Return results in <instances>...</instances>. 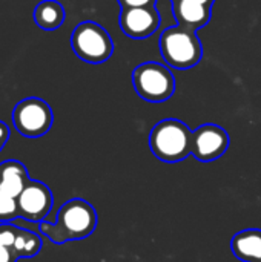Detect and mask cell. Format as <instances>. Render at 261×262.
<instances>
[{
  "mask_svg": "<svg viewBox=\"0 0 261 262\" xmlns=\"http://www.w3.org/2000/svg\"><path fill=\"white\" fill-rule=\"evenodd\" d=\"M9 135H11V130H9L8 124H6L5 121L0 120V152H2V149L5 147V144L8 143Z\"/></svg>",
  "mask_w": 261,
  "mask_h": 262,
  "instance_id": "ac0fdd59",
  "label": "cell"
},
{
  "mask_svg": "<svg viewBox=\"0 0 261 262\" xmlns=\"http://www.w3.org/2000/svg\"><path fill=\"white\" fill-rule=\"evenodd\" d=\"M149 147L160 161H183L191 155L192 130L177 118L162 120L149 134Z\"/></svg>",
  "mask_w": 261,
  "mask_h": 262,
  "instance_id": "7a4b0ae2",
  "label": "cell"
},
{
  "mask_svg": "<svg viewBox=\"0 0 261 262\" xmlns=\"http://www.w3.org/2000/svg\"><path fill=\"white\" fill-rule=\"evenodd\" d=\"M118 21L122 31L128 37L134 40H143L151 37L158 29L162 17L155 6L122 8Z\"/></svg>",
  "mask_w": 261,
  "mask_h": 262,
  "instance_id": "9c48e42d",
  "label": "cell"
},
{
  "mask_svg": "<svg viewBox=\"0 0 261 262\" xmlns=\"http://www.w3.org/2000/svg\"><path fill=\"white\" fill-rule=\"evenodd\" d=\"M18 216L17 200L0 192V223H9Z\"/></svg>",
  "mask_w": 261,
  "mask_h": 262,
  "instance_id": "9a60e30c",
  "label": "cell"
},
{
  "mask_svg": "<svg viewBox=\"0 0 261 262\" xmlns=\"http://www.w3.org/2000/svg\"><path fill=\"white\" fill-rule=\"evenodd\" d=\"M28 181V170L20 161L8 160L0 163V192L17 200Z\"/></svg>",
  "mask_w": 261,
  "mask_h": 262,
  "instance_id": "7c38bea8",
  "label": "cell"
},
{
  "mask_svg": "<svg viewBox=\"0 0 261 262\" xmlns=\"http://www.w3.org/2000/svg\"><path fill=\"white\" fill-rule=\"evenodd\" d=\"M231 250L242 262H261L260 229H246L235 233L231 241Z\"/></svg>",
  "mask_w": 261,
  "mask_h": 262,
  "instance_id": "8fae6325",
  "label": "cell"
},
{
  "mask_svg": "<svg viewBox=\"0 0 261 262\" xmlns=\"http://www.w3.org/2000/svg\"><path fill=\"white\" fill-rule=\"evenodd\" d=\"M171 3L178 26H183L191 31H197L206 26L211 20V6L208 5L188 2V0H172Z\"/></svg>",
  "mask_w": 261,
  "mask_h": 262,
  "instance_id": "30bf717a",
  "label": "cell"
},
{
  "mask_svg": "<svg viewBox=\"0 0 261 262\" xmlns=\"http://www.w3.org/2000/svg\"><path fill=\"white\" fill-rule=\"evenodd\" d=\"M229 147V135L218 124H202L192 132V149L194 155L202 163H211L226 154Z\"/></svg>",
  "mask_w": 261,
  "mask_h": 262,
  "instance_id": "52a82bcc",
  "label": "cell"
},
{
  "mask_svg": "<svg viewBox=\"0 0 261 262\" xmlns=\"http://www.w3.org/2000/svg\"><path fill=\"white\" fill-rule=\"evenodd\" d=\"M172 2V0H171ZM188 2H197V3H203V5H208V6H212V3L215 0H188Z\"/></svg>",
  "mask_w": 261,
  "mask_h": 262,
  "instance_id": "ffe728a7",
  "label": "cell"
},
{
  "mask_svg": "<svg viewBox=\"0 0 261 262\" xmlns=\"http://www.w3.org/2000/svg\"><path fill=\"white\" fill-rule=\"evenodd\" d=\"M34 21L43 31H55L65 21V8L57 0H42L34 8Z\"/></svg>",
  "mask_w": 261,
  "mask_h": 262,
  "instance_id": "4fadbf2b",
  "label": "cell"
},
{
  "mask_svg": "<svg viewBox=\"0 0 261 262\" xmlns=\"http://www.w3.org/2000/svg\"><path fill=\"white\" fill-rule=\"evenodd\" d=\"M122 8H140V6H154L155 0H118Z\"/></svg>",
  "mask_w": 261,
  "mask_h": 262,
  "instance_id": "e0dca14e",
  "label": "cell"
},
{
  "mask_svg": "<svg viewBox=\"0 0 261 262\" xmlns=\"http://www.w3.org/2000/svg\"><path fill=\"white\" fill-rule=\"evenodd\" d=\"M158 48L163 60L175 69H191L203 57V46L195 31L183 26L165 29L160 35Z\"/></svg>",
  "mask_w": 261,
  "mask_h": 262,
  "instance_id": "3957f363",
  "label": "cell"
},
{
  "mask_svg": "<svg viewBox=\"0 0 261 262\" xmlns=\"http://www.w3.org/2000/svg\"><path fill=\"white\" fill-rule=\"evenodd\" d=\"M54 121L51 106L38 98L28 97L20 100L12 111V124L15 130L26 138H38L49 132Z\"/></svg>",
  "mask_w": 261,
  "mask_h": 262,
  "instance_id": "8992f818",
  "label": "cell"
},
{
  "mask_svg": "<svg viewBox=\"0 0 261 262\" xmlns=\"http://www.w3.org/2000/svg\"><path fill=\"white\" fill-rule=\"evenodd\" d=\"M17 256L14 255L12 249L9 247H2L0 246V262H15Z\"/></svg>",
  "mask_w": 261,
  "mask_h": 262,
  "instance_id": "d6986e66",
  "label": "cell"
},
{
  "mask_svg": "<svg viewBox=\"0 0 261 262\" xmlns=\"http://www.w3.org/2000/svg\"><path fill=\"white\" fill-rule=\"evenodd\" d=\"M135 92L149 103H163L175 92V78L169 68L157 61L138 64L132 72Z\"/></svg>",
  "mask_w": 261,
  "mask_h": 262,
  "instance_id": "5b68a950",
  "label": "cell"
},
{
  "mask_svg": "<svg viewBox=\"0 0 261 262\" xmlns=\"http://www.w3.org/2000/svg\"><path fill=\"white\" fill-rule=\"evenodd\" d=\"M42 250V239L38 235L25 230V229H17V236L12 246L14 255L18 258H34L38 255Z\"/></svg>",
  "mask_w": 261,
  "mask_h": 262,
  "instance_id": "5bb4252c",
  "label": "cell"
},
{
  "mask_svg": "<svg viewBox=\"0 0 261 262\" xmlns=\"http://www.w3.org/2000/svg\"><path fill=\"white\" fill-rule=\"evenodd\" d=\"M97 227V212L92 204L82 198L66 201L54 224L48 221L38 223L40 232L54 244H65L69 241H82L92 235Z\"/></svg>",
  "mask_w": 261,
  "mask_h": 262,
  "instance_id": "6da1fadb",
  "label": "cell"
},
{
  "mask_svg": "<svg viewBox=\"0 0 261 262\" xmlns=\"http://www.w3.org/2000/svg\"><path fill=\"white\" fill-rule=\"evenodd\" d=\"M71 48L85 63L100 64L109 60L114 43L109 32L98 23L86 20L78 23L71 34Z\"/></svg>",
  "mask_w": 261,
  "mask_h": 262,
  "instance_id": "277c9868",
  "label": "cell"
},
{
  "mask_svg": "<svg viewBox=\"0 0 261 262\" xmlns=\"http://www.w3.org/2000/svg\"><path fill=\"white\" fill-rule=\"evenodd\" d=\"M17 229L15 226L9 223H0V246L2 247H9L12 249L15 236H17Z\"/></svg>",
  "mask_w": 261,
  "mask_h": 262,
  "instance_id": "2e32d148",
  "label": "cell"
},
{
  "mask_svg": "<svg viewBox=\"0 0 261 262\" xmlns=\"http://www.w3.org/2000/svg\"><path fill=\"white\" fill-rule=\"evenodd\" d=\"M52 203L54 198L49 187L40 181L29 180L17 198L18 216L26 221L42 223L51 212Z\"/></svg>",
  "mask_w": 261,
  "mask_h": 262,
  "instance_id": "ba28073f",
  "label": "cell"
}]
</instances>
